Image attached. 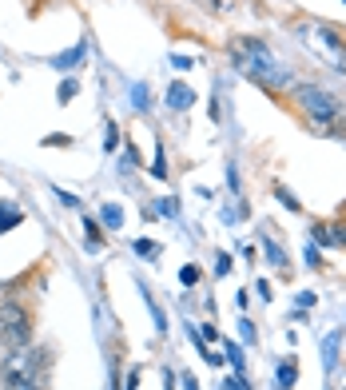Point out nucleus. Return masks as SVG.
Instances as JSON below:
<instances>
[{"mask_svg": "<svg viewBox=\"0 0 346 390\" xmlns=\"http://www.w3.org/2000/svg\"><path fill=\"white\" fill-rule=\"evenodd\" d=\"M0 382H4V390H44L48 387V354L32 351V347L8 351L0 362Z\"/></svg>", "mask_w": 346, "mask_h": 390, "instance_id": "obj_1", "label": "nucleus"}, {"mask_svg": "<svg viewBox=\"0 0 346 390\" xmlns=\"http://www.w3.org/2000/svg\"><path fill=\"white\" fill-rule=\"evenodd\" d=\"M295 104L299 111H307V120L314 124L319 136H338L343 131V104L327 92V88H319V84H299L295 88Z\"/></svg>", "mask_w": 346, "mask_h": 390, "instance_id": "obj_2", "label": "nucleus"}, {"mask_svg": "<svg viewBox=\"0 0 346 390\" xmlns=\"http://www.w3.org/2000/svg\"><path fill=\"white\" fill-rule=\"evenodd\" d=\"M231 60H235V68H239L243 76L259 80V84H267V88L283 84V72H279V64H275V56H270V48L263 44V40L239 36L235 44H231Z\"/></svg>", "mask_w": 346, "mask_h": 390, "instance_id": "obj_3", "label": "nucleus"}, {"mask_svg": "<svg viewBox=\"0 0 346 390\" xmlns=\"http://www.w3.org/2000/svg\"><path fill=\"white\" fill-rule=\"evenodd\" d=\"M0 343L8 351H20L32 343V315L20 307L16 299H4L0 303Z\"/></svg>", "mask_w": 346, "mask_h": 390, "instance_id": "obj_4", "label": "nucleus"}, {"mask_svg": "<svg viewBox=\"0 0 346 390\" xmlns=\"http://www.w3.org/2000/svg\"><path fill=\"white\" fill-rule=\"evenodd\" d=\"M310 44L319 48V52L327 56L334 68H346V40L334 32V28H327V24H319V28H307Z\"/></svg>", "mask_w": 346, "mask_h": 390, "instance_id": "obj_5", "label": "nucleus"}, {"mask_svg": "<svg viewBox=\"0 0 346 390\" xmlns=\"http://www.w3.org/2000/svg\"><path fill=\"white\" fill-rule=\"evenodd\" d=\"M192 104H195V92L187 88V84H172V88H168V108L187 111Z\"/></svg>", "mask_w": 346, "mask_h": 390, "instance_id": "obj_6", "label": "nucleus"}, {"mask_svg": "<svg viewBox=\"0 0 346 390\" xmlns=\"http://www.w3.org/2000/svg\"><path fill=\"white\" fill-rule=\"evenodd\" d=\"M338 343H343V331H334L323 338V367L327 371H334V362H338Z\"/></svg>", "mask_w": 346, "mask_h": 390, "instance_id": "obj_7", "label": "nucleus"}, {"mask_svg": "<svg viewBox=\"0 0 346 390\" xmlns=\"http://www.w3.org/2000/svg\"><path fill=\"white\" fill-rule=\"evenodd\" d=\"M263 251H267V259L275 263V267H287V255H283V247H279L275 239H267V235H263Z\"/></svg>", "mask_w": 346, "mask_h": 390, "instance_id": "obj_8", "label": "nucleus"}, {"mask_svg": "<svg viewBox=\"0 0 346 390\" xmlns=\"http://www.w3.org/2000/svg\"><path fill=\"white\" fill-rule=\"evenodd\" d=\"M100 219L108 223V227H119V223H124V211H119L115 204H104L100 207Z\"/></svg>", "mask_w": 346, "mask_h": 390, "instance_id": "obj_9", "label": "nucleus"}, {"mask_svg": "<svg viewBox=\"0 0 346 390\" xmlns=\"http://www.w3.org/2000/svg\"><path fill=\"white\" fill-rule=\"evenodd\" d=\"M24 219V215H20V207H4V211H0V231H8V227H16V223Z\"/></svg>", "mask_w": 346, "mask_h": 390, "instance_id": "obj_10", "label": "nucleus"}, {"mask_svg": "<svg viewBox=\"0 0 346 390\" xmlns=\"http://www.w3.org/2000/svg\"><path fill=\"white\" fill-rule=\"evenodd\" d=\"M295 374H299V371H295V362H283V367H279V387L290 390V387H295Z\"/></svg>", "mask_w": 346, "mask_h": 390, "instance_id": "obj_11", "label": "nucleus"}, {"mask_svg": "<svg viewBox=\"0 0 346 390\" xmlns=\"http://www.w3.org/2000/svg\"><path fill=\"white\" fill-rule=\"evenodd\" d=\"M179 283H183V287H195V283H199V267H195V263H187V267L179 271Z\"/></svg>", "mask_w": 346, "mask_h": 390, "instance_id": "obj_12", "label": "nucleus"}, {"mask_svg": "<svg viewBox=\"0 0 346 390\" xmlns=\"http://www.w3.org/2000/svg\"><path fill=\"white\" fill-rule=\"evenodd\" d=\"M80 92V84H76V80H64V84H60V104H68V100H72V96H76Z\"/></svg>", "mask_w": 346, "mask_h": 390, "instance_id": "obj_13", "label": "nucleus"}, {"mask_svg": "<svg viewBox=\"0 0 346 390\" xmlns=\"http://www.w3.org/2000/svg\"><path fill=\"white\" fill-rule=\"evenodd\" d=\"M159 247H155L152 239H135V255H155Z\"/></svg>", "mask_w": 346, "mask_h": 390, "instance_id": "obj_14", "label": "nucleus"}, {"mask_svg": "<svg viewBox=\"0 0 346 390\" xmlns=\"http://www.w3.org/2000/svg\"><path fill=\"white\" fill-rule=\"evenodd\" d=\"M152 175H159V180L168 175V164H163V151H159V148H155V164H152Z\"/></svg>", "mask_w": 346, "mask_h": 390, "instance_id": "obj_15", "label": "nucleus"}, {"mask_svg": "<svg viewBox=\"0 0 346 390\" xmlns=\"http://www.w3.org/2000/svg\"><path fill=\"white\" fill-rule=\"evenodd\" d=\"M80 56H84V44H80V48H72L68 56H60V60H56V68H64V64H76Z\"/></svg>", "mask_w": 346, "mask_h": 390, "instance_id": "obj_16", "label": "nucleus"}, {"mask_svg": "<svg viewBox=\"0 0 346 390\" xmlns=\"http://www.w3.org/2000/svg\"><path fill=\"white\" fill-rule=\"evenodd\" d=\"M279 204H287L290 211H299V199H295V195H290L287 187H279Z\"/></svg>", "mask_w": 346, "mask_h": 390, "instance_id": "obj_17", "label": "nucleus"}, {"mask_svg": "<svg viewBox=\"0 0 346 390\" xmlns=\"http://www.w3.org/2000/svg\"><path fill=\"white\" fill-rule=\"evenodd\" d=\"M227 358H231V362H235V367H243V351H239L235 343H227Z\"/></svg>", "mask_w": 346, "mask_h": 390, "instance_id": "obj_18", "label": "nucleus"}, {"mask_svg": "<svg viewBox=\"0 0 346 390\" xmlns=\"http://www.w3.org/2000/svg\"><path fill=\"white\" fill-rule=\"evenodd\" d=\"M132 96H135V108H148V100H143V96H148V92H143V84H135Z\"/></svg>", "mask_w": 346, "mask_h": 390, "instance_id": "obj_19", "label": "nucleus"}, {"mask_svg": "<svg viewBox=\"0 0 346 390\" xmlns=\"http://www.w3.org/2000/svg\"><path fill=\"white\" fill-rule=\"evenodd\" d=\"M227 271H231V259H227V255H219V263H215V275H227Z\"/></svg>", "mask_w": 346, "mask_h": 390, "instance_id": "obj_20", "label": "nucleus"}, {"mask_svg": "<svg viewBox=\"0 0 346 390\" xmlns=\"http://www.w3.org/2000/svg\"><path fill=\"white\" fill-rule=\"evenodd\" d=\"M172 64L179 68V72H187V68H192V60H187V56H172Z\"/></svg>", "mask_w": 346, "mask_h": 390, "instance_id": "obj_21", "label": "nucleus"}, {"mask_svg": "<svg viewBox=\"0 0 346 390\" xmlns=\"http://www.w3.org/2000/svg\"><path fill=\"white\" fill-rule=\"evenodd\" d=\"M60 204H64V207H80V199H76V195H68V191H60Z\"/></svg>", "mask_w": 346, "mask_h": 390, "instance_id": "obj_22", "label": "nucleus"}, {"mask_svg": "<svg viewBox=\"0 0 346 390\" xmlns=\"http://www.w3.org/2000/svg\"><path fill=\"white\" fill-rule=\"evenodd\" d=\"M183 387H187V390H199V382H195V374H183Z\"/></svg>", "mask_w": 346, "mask_h": 390, "instance_id": "obj_23", "label": "nucleus"}]
</instances>
